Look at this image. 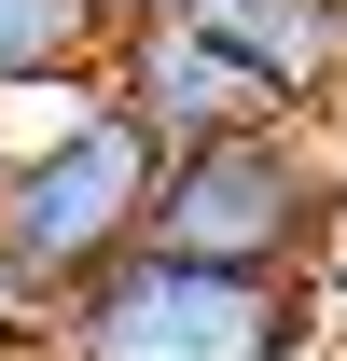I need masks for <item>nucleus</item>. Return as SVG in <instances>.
I'll use <instances>...</instances> for the list:
<instances>
[{
	"mask_svg": "<svg viewBox=\"0 0 347 361\" xmlns=\"http://www.w3.org/2000/svg\"><path fill=\"white\" fill-rule=\"evenodd\" d=\"M153 180L167 153L139 139V111L111 84L56 97L0 139V319L42 348V319H70L111 264L153 250Z\"/></svg>",
	"mask_w": 347,
	"mask_h": 361,
	"instance_id": "f257e3e1",
	"label": "nucleus"
},
{
	"mask_svg": "<svg viewBox=\"0 0 347 361\" xmlns=\"http://www.w3.org/2000/svg\"><path fill=\"white\" fill-rule=\"evenodd\" d=\"M347 236V153L334 126H236L167 153L153 180V250L167 264H222V278H292L319 292Z\"/></svg>",
	"mask_w": 347,
	"mask_h": 361,
	"instance_id": "f03ea898",
	"label": "nucleus"
},
{
	"mask_svg": "<svg viewBox=\"0 0 347 361\" xmlns=\"http://www.w3.org/2000/svg\"><path fill=\"white\" fill-rule=\"evenodd\" d=\"M42 361H334V306L292 278H222L139 250L70 319H42Z\"/></svg>",
	"mask_w": 347,
	"mask_h": 361,
	"instance_id": "7ed1b4c3",
	"label": "nucleus"
},
{
	"mask_svg": "<svg viewBox=\"0 0 347 361\" xmlns=\"http://www.w3.org/2000/svg\"><path fill=\"white\" fill-rule=\"evenodd\" d=\"M97 84L139 111V139H153V153H195V139H236V126H292V111H278V97H264L250 70H236V56L195 28V14H167V28H126Z\"/></svg>",
	"mask_w": 347,
	"mask_h": 361,
	"instance_id": "20e7f679",
	"label": "nucleus"
},
{
	"mask_svg": "<svg viewBox=\"0 0 347 361\" xmlns=\"http://www.w3.org/2000/svg\"><path fill=\"white\" fill-rule=\"evenodd\" d=\"M195 28L292 126H347V0H195Z\"/></svg>",
	"mask_w": 347,
	"mask_h": 361,
	"instance_id": "39448f33",
	"label": "nucleus"
},
{
	"mask_svg": "<svg viewBox=\"0 0 347 361\" xmlns=\"http://www.w3.org/2000/svg\"><path fill=\"white\" fill-rule=\"evenodd\" d=\"M111 70V14L97 0H0V97H84Z\"/></svg>",
	"mask_w": 347,
	"mask_h": 361,
	"instance_id": "423d86ee",
	"label": "nucleus"
},
{
	"mask_svg": "<svg viewBox=\"0 0 347 361\" xmlns=\"http://www.w3.org/2000/svg\"><path fill=\"white\" fill-rule=\"evenodd\" d=\"M97 14H111V42H126V28H167V14H195V0H97Z\"/></svg>",
	"mask_w": 347,
	"mask_h": 361,
	"instance_id": "0eeeda50",
	"label": "nucleus"
},
{
	"mask_svg": "<svg viewBox=\"0 0 347 361\" xmlns=\"http://www.w3.org/2000/svg\"><path fill=\"white\" fill-rule=\"evenodd\" d=\"M334 153H347V126H334ZM319 306H334V348H347V236H334V278H319Z\"/></svg>",
	"mask_w": 347,
	"mask_h": 361,
	"instance_id": "6e6552de",
	"label": "nucleus"
},
{
	"mask_svg": "<svg viewBox=\"0 0 347 361\" xmlns=\"http://www.w3.org/2000/svg\"><path fill=\"white\" fill-rule=\"evenodd\" d=\"M0 361H42V348H28V334H14V319H0Z\"/></svg>",
	"mask_w": 347,
	"mask_h": 361,
	"instance_id": "1a4fd4ad",
	"label": "nucleus"
},
{
	"mask_svg": "<svg viewBox=\"0 0 347 361\" xmlns=\"http://www.w3.org/2000/svg\"><path fill=\"white\" fill-rule=\"evenodd\" d=\"M334 361H347V348H334Z\"/></svg>",
	"mask_w": 347,
	"mask_h": 361,
	"instance_id": "9d476101",
	"label": "nucleus"
}]
</instances>
